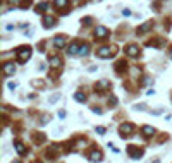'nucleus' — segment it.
<instances>
[{"label":"nucleus","instance_id":"15","mask_svg":"<svg viewBox=\"0 0 172 163\" xmlns=\"http://www.w3.org/2000/svg\"><path fill=\"white\" fill-rule=\"evenodd\" d=\"M153 132H155V129H153V127H150V125H145V127H143V134H145L146 138L153 136Z\"/></svg>","mask_w":172,"mask_h":163},{"label":"nucleus","instance_id":"7","mask_svg":"<svg viewBox=\"0 0 172 163\" xmlns=\"http://www.w3.org/2000/svg\"><path fill=\"white\" fill-rule=\"evenodd\" d=\"M100 160H102V153H100L98 150H93V151L90 153V162L96 163V162H100Z\"/></svg>","mask_w":172,"mask_h":163},{"label":"nucleus","instance_id":"3","mask_svg":"<svg viewBox=\"0 0 172 163\" xmlns=\"http://www.w3.org/2000/svg\"><path fill=\"white\" fill-rule=\"evenodd\" d=\"M96 55H98L100 58H109V57H112V55H114V52H112V48H110V46H103V48H100V50L96 52Z\"/></svg>","mask_w":172,"mask_h":163},{"label":"nucleus","instance_id":"18","mask_svg":"<svg viewBox=\"0 0 172 163\" xmlns=\"http://www.w3.org/2000/svg\"><path fill=\"white\" fill-rule=\"evenodd\" d=\"M74 98H76V101H84V100H86V95L81 93V91H78V93L74 95Z\"/></svg>","mask_w":172,"mask_h":163},{"label":"nucleus","instance_id":"11","mask_svg":"<svg viewBox=\"0 0 172 163\" xmlns=\"http://www.w3.org/2000/svg\"><path fill=\"white\" fill-rule=\"evenodd\" d=\"M152 28H153V22H145V24L138 29V34H143V33H146V31L152 29Z\"/></svg>","mask_w":172,"mask_h":163},{"label":"nucleus","instance_id":"4","mask_svg":"<svg viewBox=\"0 0 172 163\" xmlns=\"http://www.w3.org/2000/svg\"><path fill=\"white\" fill-rule=\"evenodd\" d=\"M127 153H129L131 158H140V156L143 155V150H136V146H129V148H127Z\"/></svg>","mask_w":172,"mask_h":163},{"label":"nucleus","instance_id":"19","mask_svg":"<svg viewBox=\"0 0 172 163\" xmlns=\"http://www.w3.org/2000/svg\"><path fill=\"white\" fill-rule=\"evenodd\" d=\"M67 3H69V0H55V7H59V9H64Z\"/></svg>","mask_w":172,"mask_h":163},{"label":"nucleus","instance_id":"16","mask_svg":"<svg viewBox=\"0 0 172 163\" xmlns=\"http://www.w3.org/2000/svg\"><path fill=\"white\" fill-rule=\"evenodd\" d=\"M107 88H110V83H109V81H100V83H96V89H107Z\"/></svg>","mask_w":172,"mask_h":163},{"label":"nucleus","instance_id":"25","mask_svg":"<svg viewBox=\"0 0 172 163\" xmlns=\"http://www.w3.org/2000/svg\"><path fill=\"white\" fill-rule=\"evenodd\" d=\"M14 163H19V162H14Z\"/></svg>","mask_w":172,"mask_h":163},{"label":"nucleus","instance_id":"8","mask_svg":"<svg viewBox=\"0 0 172 163\" xmlns=\"http://www.w3.org/2000/svg\"><path fill=\"white\" fill-rule=\"evenodd\" d=\"M126 52H127V55H129V57H136L140 50H138V46H136V45H129V46L126 48Z\"/></svg>","mask_w":172,"mask_h":163},{"label":"nucleus","instance_id":"20","mask_svg":"<svg viewBox=\"0 0 172 163\" xmlns=\"http://www.w3.org/2000/svg\"><path fill=\"white\" fill-rule=\"evenodd\" d=\"M88 50H90V46H88V45H83V46L79 48V53H81V55H88Z\"/></svg>","mask_w":172,"mask_h":163},{"label":"nucleus","instance_id":"17","mask_svg":"<svg viewBox=\"0 0 172 163\" xmlns=\"http://www.w3.org/2000/svg\"><path fill=\"white\" fill-rule=\"evenodd\" d=\"M47 7H48V3H47V2H41V3H38V5H36V12H38V14H41Z\"/></svg>","mask_w":172,"mask_h":163},{"label":"nucleus","instance_id":"1","mask_svg":"<svg viewBox=\"0 0 172 163\" xmlns=\"http://www.w3.org/2000/svg\"><path fill=\"white\" fill-rule=\"evenodd\" d=\"M31 58V48L29 46H21L17 48V60L19 62H26Z\"/></svg>","mask_w":172,"mask_h":163},{"label":"nucleus","instance_id":"12","mask_svg":"<svg viewBox=\"0 0 172 163\" xmlns=\"http://www.w3.org/2000/svg\"><path fill=\"white\" fill-rule=\"evenodd\" d=\"M14 146H16V151H17L19 155H26V150H24V144H22L21 141H16V143H14Z\"/></svg>","mask_w":172,"mask_h":163},{"label":"nucleus","instance_id":"2","mask_svg":"<svg viewBox=\"0 0 172 163\" xmlns=\"http://www.w3.org/2000/svg\"><path fill=\"white\" fill-rule=\"evenodd\" d=\"M133 131H134V125H133V124H122V125L119 127L121 138H127V136H131Z\"/></svg>","mask_w":172,"mask_h":163},{"label":"nucleus","instance_id":"21","mask_svg":"<svg viewBox=\"0 0 172 163\" xmlns=\"http://www.w3.org/2000/svg\"><path fill=\"white\" fill-rule=\"evenodd\" d=\"M115 103H117V98H115V96L109 98V105H115Z\"/></svg>","mask_w":172,"mask_h":163},{"label":"nucleus","instance_id":"10","mask_svg":"<svg viewBox=\"0 0 172 163\" xmlns=\"http://www.w3.org/2000/svg\"><path fill=\"white\" fill-rule=\"evenodd\" d=\"M53 45H55V48H62V46L65 45V38H64V36H57V38L53 40Z\"/></svg>","mask_w":172,"mask_h":163},{"label":"nucleus","instance_id":"23","mask_svg":"<svg viewBox=\"0 0 172 163\" xmlns=\"http://www.w3.org/2000/svg\"><path fill=\"white\" fill-rule=\"evenodd\" d=\"M9 3H19V0H7Z\"/></svg>","mask_w":172,"mask_h":163},{"label":"nucleus","instance_id":"9","mask_svg":"<svg viewBox=\"0 0 172 163\" xmlns=\"http://www.w3.org/2000/svg\"><path fill=\"white\" fill-rule=\"evenodd\" d=\"M50 65L52 67H60L62 65V60H60V57H57V55H53V57H50Z\"/></svg>","mask_w":172,"mask_h":163},{"label":"nucleus","instance_id":"26","mask_svg":"<svg viewBox=\"0 0 172 163\" xmlns=\"http://www.w3.org/2000/svg\"><path fill=\"white\" fill-rule=\"evenodd\" d=\"M98 2H100V0H98Z\"/></svg>","mask_w":172,"mask_h":163},{"label":"nucleus","instance_id":"24","mask_svg":"<svg viewBox=\"0 0 172 163\" xmlns=\"http://www.w3.org/2000/svg\"><path fill=\"white\" fill-rule=\"evenodd\" d=\"M171 58H172V50H171Z\"/></svg>","mask_w":172,"mask_h":163},{"label":"nucleus","instance_id":"14","mask_svg":"<svg viewBox=\"0 0 172 163\" xmlns=\"http://www.w3.org/2000/svg\"><path fill=\"white\" fill-rule=\"evenodd\" d=\"M43 22H45V28H52V26H53V24H55V19H53V17H52V15H47V17H45V21H43Z\"/></svg>","mask_w":172,"mask_h":163},{"label":"nucleus","instance_id":"13","mask_svg":"<svg viewBox=\"0 0 172 163\" xmlns=\"http://www.w3.org/2000/svg\"><path fill=\"white\" fill-rule=\"evenodd\" d=\"M79 48H81V46H79L78 43H72V45L69 46V52H67V53H71V55H76V53H79Z\"/></svg>","mask_w":172,"mask_h":163},{"label":"nucleus","instance_id":"5","mask_svg":"<svg viewBox=\"0 0 172 163\" xmlns=\"http://www.w3.org/2000/svg\"><path fill=\"white\" fill-rule=\"evenodd\" d=\"M95 34H96L98 38H107V36H109V29L103 28V26H98V28L95 29Z\"/></svg>","mask_w":172,"mask_h":163},{"label":"nucleus","instance_id":"6","mask_svg":"<svg viewBox=\"0 0 172 163\" xmlns=\"http://www.w3.org/2000/svg\"><path fill=\"white\" fill-rule=\"evenodd\" d=\"M14 70H16V65H14L12 62H7V64L3 65V74H5V76H10V74H14Z\"/></svg>","mask_w":172,"mask_h":163},{"label":"nucleus","instance_id":"22","mask_svg":"<svg viewBox=\"0 0 172 163\" xmlns=\"http://www.w3.org/2000/svg\"><path fill=\"white\" fill-rule=\"evenodd\" d=\"M96 132H98V134H103V132H105V129H103V127H96Z\"/></svg>","mask_w":172,"mask_h":163}]
</instances>
